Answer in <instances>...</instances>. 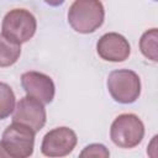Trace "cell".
Returning a JSON list of instances; mask_svg holds the SVG:
<instances>
[{"mask_svg":"<svg viewBox=\"0 0 158 158\" xmlns=\"http://www.w3.org/2000/svg\"><path fill=\"white\" fill-rule=\"evenodd\" d=\"M105 20V9L101 0H74L68 10V23L83 35L100 28Z\"/></svg>","mask_w":158,"mask_h":158,"instance_id":"6da1fadb","label":"cell"},{"mask_svg":"<svg viewBox=\"0 0 158 158\" xmlns=\"http://www.w3.org/2000/svg\"><path fill=\"white\" fill-rule=\"evenodd\" d=\"M154 1H157V0H154Z\"/></svg>","mask_w":158,"mask_h":158,"instance_id":"2e32d148","label":"cell"},{"mask_svg":"<svg viewBox=\"0 0 158 158\" xmlns=\"http://www.w3.org/2000/svg\"><path fill=\"white\" fill-rule=\"evenodd\" d=\"M21 56V44L0 33V67L6 68L15 64Z\"/></svg>","mask_w":158,"mask_h":158,"instance_id":"30bf717a","label":"cell"},{"mask_svg":"<svg viewBox=\"0 0 158 158\" xmlns=\"http://www.w3.org/2000/svg\"><path fill=\"white\" fill-rule=\"evenodd\" d=\"M107 90L118 104H132L141 95V79L131 69H116L107 77Z\"/></svg>","mask_w":158,"mask_h":158,"instance_id":"3957f363","label":"cell"},{"mask_svg":"<svg viewBox=\"0 0 158 158\" xmlns=\"http://www.w3.org/2000/svg\"><path fill=\"white\" fill-rule=\"evenodd\" d=\"M46 118L47 114L44 104L28 95L21 98L12 111V122H19L28 126L36 133L43 128Z\"/></svg>","mask_w":158,"mask_h":158,"instance_id":"52a82bcc","label":"cell"},{"mask_svg":"<svg viewBox=\"0 0 158 158\" xmlns=\"http://www.w3.org/2000/svg\"><path fill=\"white\" fill-rule=\"evenodd\" d=\"M78 142L77 133L65 126L48 131L42 139L41 152L46 157H65L73 152Z\"/></svg>","mask_w":158,"mask_h":158,"instance_id":"8992f818","label":"cell"},{"mask_svg":"<svg viewBox=\"0 0 158 158\" xmlns=\"http://www.w3.org/2000/svg\"><path fill=\"white\" fill-rule=\"evenodd\" d=\"M16 105V98L11 86L0 81V120L9 117Z\"/></svg>","mask_w":158,"mask_h":158,"instance_id":"7c38bea8","label":"cell"},{"mask_svg":"<svg viewBox=\"0 0 158 158\" xmlns=\"http://www.w3.org/2000/svg\"><path fill=\"white\" fill-rule=\"evenodd\" d=\"M80 157H101L107 158L110 157L109 149L101 144V143H91L84 147V149L80 152Z\"/></svg>","mask_w":158,"mask_h":158,"instance_id":"4fadbf2b","label":"cell"},{"mask_svg":"<svg viewBox=\"0 0 158 158\" xmlns=\"http://www.w3.org/2000/svg\"><path fill=\"white\" fill-rule=\"evenodd\" d=\"M47 5H49V6H59V5H62L65 0H43Z\"/></svg>","mask_w":158,"mask_h":158,"instance_id":"5bb4252c","label":"cell"},{"mask_svg":"<svg viewBox=\"0 0 158 158\" xmlns=\"http://www.w3.org/2000/svg\"><path fill=\"white\" fill-rule=\"evenodd\" d=\"M21 85L25 93L40 100L43 104H49L54 99L56 86L52 78L44 73L30 70L21 75Z\"/></svg>","mask_w":158,"mask_h":158,"instance_id":"ba28073f","label":"cell"},{"mask_svg":"<svg viewBox=\"0 0 158 158\" xmlns=\"http://www.w3.org/2000/svg\"><path fill=\"white\" fill-rule=\"evenodd\" d=\"M36 30L37 20L26 9L10 10L1 22V33L20 44L28 42L35 36Z\"/></svg>","mask_w":158,"mask_h":158,"instance_id":"5b68a950","label":"cell"},{"mask_svg":"<svg viewBox=\"0 0 158 158\" xmlns=\"http://www.w3.org/2000/svg\"><path fill=\"white\" fill-rule=\"evenodd\" d=\"M144 137V125L135 114H121L111 123L110 138L120 148L137 147Z\"/></svg>","mask_w":158,"mask_h":158,"instance_id":"7a4b0ae2","label":"cell"},{"mask_svg":"<svg viewBox=\"0 0 158 158\" xmlns=\"http://www.w3.org/2000/svg\"><path fill=\"white\" fill-rule=\"evenodd\" d=\"M157 42H158V30L156 27L143 32V35L139 38V51H141V53L147 59H149L154 63L158 62Z\"/></svg>","mask_w":158,"mask_h":158,"instance_id":"8fae6325","label":"cell"},{"mask_svg":"<svg viewBox=\"0 0 158 158\" xmlns=\"http://www.w3.org/2000/svg\"><path fill=\"white\" fill-rule=\"evenodd\" d=\"M1 157H7V156H6L4 148H2V146H1V143H0V158H1Z\"/></svg>","mask_w":158,"mask_h":158,"instance_id":"9a60e30c","label":"cell"},{"mask_svg":"<svg viewBox=\"0 0 158 158\" xmlns=\"http://www.w3.org/2000/svg\"><path fill=\"white\" fill-rule=\"evenodd\" d=\"M36 132L19 122H12L2 132L1 146L10 158H27L32 156L35 148Z\"/></svg>","mask_w":158,"mask_h":158,"instance_id":"277c9868","label":"cell"},{"mask_svg":"<svg viewBox=\"0 0 158 158\" xmlns=\"http://www.w3.org/2000/svg\"><path fill=\"white\" fill-rule=\"evenodd\" d=\"M96 52L101 59L118 63L130 57L131 46L125 36L117 32H107L99 38L96 43Z\"/></svg>","mask_w":158,"mask_h":158,"instance_id":"9c48e42d","label":"cell"}]
</instances>
